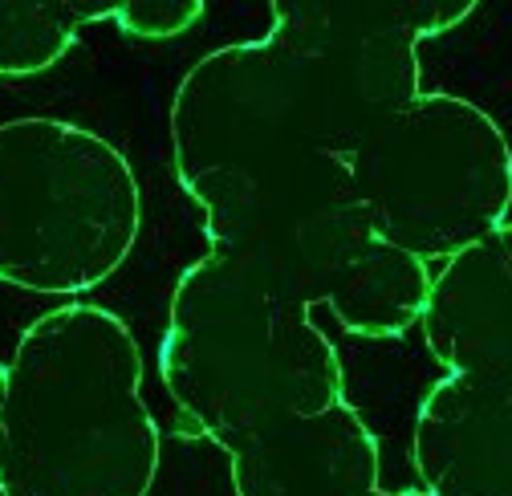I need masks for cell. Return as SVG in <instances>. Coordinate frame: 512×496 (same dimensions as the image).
I'll return each mask as SVG.
<instances>
[{
  "label": "cell",
  "mask_w": 512,
  "mask_h": 496,
  "mask_svg": "<svg viewBox=\"0 0 512 496\" xmlns=\"http://www.w3.org/2000/svg\"><path fill=\"white\" fill-rule=\"evenodd\" d=\"M159 423L143 350L114 309L70 301L0 362V496H151Z\"/></svg>",
  "instance_id": "1"
},
{
  "label": "cell",
  "mask_w": 512,
  "mask_h": 496,
  "mask_svg": "<svg viewBox=\"0 0 512 496\" xmlns=\"http://www.w3.org/2000/svg\"><path fill=\"white\" fill-rule=\"evenodd\" d=\"M159 375L179 419L224 452L277 419L346 399L342 358L309 305L220 253L179 273Z\"/></svg>",
  "instance_id": "2"
},
{
  "label": "cell",
  "mask_w": 512,
  "mask_h": 496,
  "mask_svg": "<svg viewBox=\"0 0 512 496\" xmlns=\"http://www.w3.org/2000/svg\"><path fill=\"white\" fill-rule=\"evenodd\" d=\"M143 188L126 155L66 118L0 122V285L74 297L135 253Z\"/></svg>",
  "instance_id": "3"
},
{
  "label": "cell",
  "mask_w": 512,
  "mask_h": 496,
  "mask_svg": "<svg viewBox=\"0 0 512 496\" xmlns=\"http://www.w3.org/2000/svg\"><path fill=\"white\" fill-rule=\"evenodd\" d=\"M354 192L374 236L419 261H447L508 224L512 147L500 122L456 94H423L350 151Z\"/></svg>",
  "instance_id": "4"
},
{
  "label": "cell",
  "mask_w": 512,
  "mask_h": 496,
  "mask_svg": "<svg viewBox=\"0 0 512 496\" xmlns=\"http://www.w3.org/2000/svg\"><path fill=\"white\" fill-rule=\"evenodd\" d=\"M167 122L179 188L256 171L301 151L346 155L309 57L277 29L200 57L175 86Z\"/></svg>",
  "instance_id": "5"
},
{
  "label": "cell",
  "mask_w": 512,
  "mask_h": 496,
  "mask_svg": "<svg viewBox=\"0 0 512 496\" xmlns=\"http://www.w3.org/2000/svg\"><path fill=\"white\" fill-rule=\"evenodd\" d=\"M204 212L212 253L244 265L273 289L317 305L370 232L350 159L301 151L269 167L212 175L183 188Z\"/></svg>",
  "instance_id": "6"
},
{
  "label": "cell",
  "mask_w": 512,
  "mask_h": 496,
  "mask_svg": "<svg viewBox=\"0 0 512 496\" xmlns=\"http://www.w3.org/2000/svg\"><path fill=\"white\" fill-rule=\"evenodd\" d=\"M411 464L427 496H512V370L443 375L415 411Z\"/></svg>",
  "instance_id": "7"
},
{
  "label": "cell",
  "mask_w": 512,
  "mask_h": 496,
  "mask_svg": "<svg viewBox=\"0 0 512 496\" xmlns=\"http://www.w3.org/2000/svg\"><path fill=\"white\" fill-rule=\"evenodd\" d=\"M236 496H370L378 440L342 399L313 415L277 419L228 448Z\"/></svg>",
  "instance_id": "8"
},
{
  "label": "cell",
  "mask_w": 512,
  "mask_h": 496,
  "mask_svg": "<svg viewBox=\"0 0 512 496\" xmlns=\"http://www.w3.org/2000/svg\"><path fill=\"white\" fill-rule=\"evenodd\" d=\"M419 326L447 375L512 370V224L472 240L431 273Z\"/></svg>",
  "instance_id": "9"
},
{
  "label": "cell",
  "mask_w": 512,
  "mask_h": 496,
  "mask_svg": "<svg viewBox=\"0 0 512 496\" xmlns=\"http://www.w3.org/2000/svg\"><path fill=\"white\" fill-rule=\"evenodd\" d=\"M427 289V261L382 236H366L322 305H330V314L354 338H403L423 318Z\"/></svg>",
  "instance_id": "10"
},
{
  "label": "cell",
  "mask_w": 512,
  "mask_h": 496,
  "mask_svg": "<svg viewBox=\"0 0 512 496\" xmlns=\"http://www.w3.org/2000/svg\"><path fill=\"white\" fill-rule=\"evenodd\" d=\"M114 5L74 0H0V78H37L66 57L86 25L110 21Z\"/></svg>",
  "instance_id": "11"
},
{
  "label": "cell",
  "mask_w": 512,
  "mask_h": 496,
  "mask_svg": "<svg viewBox=\"0 0 512 496\" xmlns=\"http://www.w3.org/2000/svg\"><path fill=\"white\" fill-rule=\"evenodd\" d=\"M204 17V0H126L114 5L110 21L139 41H167L187 33L191 25H200Z\"/></svg>",
  "instance_id": "12"
},
{
  "label": "cell",
  "mask_w": 512,
  "mask_h": 496,
  "mask_svg": "<svg viewBox=\"0 0 512 496\" xmlns=\"http://www.w3.org/2000/svg\"><path fill=\"white\" fill-rule=\"evenodd\" d=\"M370 496H427L423 488H403V492H387V488H374Z\"/></svg>",
  "instance_id": "13"
}]
</instances>
